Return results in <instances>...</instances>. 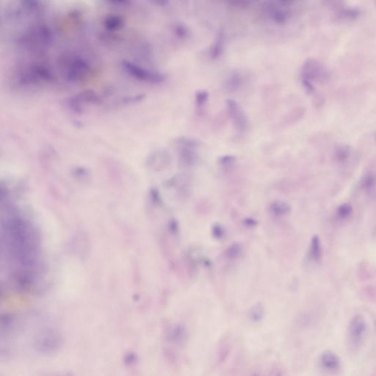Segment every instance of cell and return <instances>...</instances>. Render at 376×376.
Here are the masks:
<instances>
[{
    "instance_id": "cell-1",
    "label": "cell",
    "mask_w": 376,
    "mask_h": 376,
    "mask_svg": "<svg viewBox=\"0 0 376 376\" xmlns=\"http://www.w3.org/2000/svg\"><path fill=\"white\" fill-rule=\"evenodd\" d=\"M64 345V337L60 331L52 326H43L33 335L32 349L44 356H52L60 352Z\"/></svg>"
},
{
    "instance_id": "cell-2",
    "label": "cell",
    "mask_w": 376,
    "mask_h": 376,
    "mask_svg": "<svg viewBox=\"0 0 376 376\" xmlns=\"http://www.w3.org/2000/svg\"><path fill=\"white\" fill-rule=\"evenodd\" d=\"M54 75L52 71L47 66L41 65H33L21 71L18 76L20 83L24 85L51 82L53 80Z\"/></svg>"
},
{
    "instance_id": "cell-3",
    "label": "cell",
    "mask_w": 376,
    "mask_h": 376,
    "mask_svg": "<svg viewBox=\"0 0 376 376\" xmlns=\"http://www.w3.org/2000/svg\"><path fill=\"white\" fill-rule=\"evenodd\" d=\"M123 70L133 78L149 83H160L163 82L164 77L161 74L141 67L131 62L124 61L122 63Z\"/></svg>"
},
{
    "instance_id": "cell-4",
    "label": "cell",
    "mask_w": 376,
    "mask_h": 376,
    "mask_svg": "<svg viewBox=\"0 0 376 376\" xmlns=\"http://www.w3.org/2000/svg\"><path fill=\"white\" fill-rule=\"evenodd\" d=\"M367 332V324L362 315L354 316L348 329V341L350 347L357 350L361 347Z\"/></svg>"
},
{
    "instance_id": "cell-5",
    "label": "cell",
    "mask_w": 376,
    "mask_h": 376,
    "mask_svg": "<svg viewBox=\"0 0 376 376\" xmlns=\"http://www.w3.org/2000/svg\"><path fill=\"white\" fill-rule=\"evenodd\" d=\"M91 71L89 63L78 57L69 59L65 64V76L70 82H78L85 78Z\"/></svg>"
},
{
    "instance_id": "cell-6",
    "label": "cell",
    "mask_w": 376,
    "mask_h": 376,
    "mask_svg": "<svg viewBox=\"0 0 376 376\" xmlns=\"http://www.w3.org/2000/svg\"><path fill=\"white\" fill-rule=\"evenodd\" d=\"M179 144L182 147L180 153V159L182 164L188 167L196 164L198 155L195 148L198 147V143L192 139L183 138L180 139Z\"/></svg>"
},
{
    "instance_id": "cell-7",
    "label": "cell",
    "mask_w": 376,
    "mask_h": 376,
    "mask_svg": "<svg viewBox=\"0 0 376 376\" xmlns=\"http://www.w3.org/2000/svg\"><path fill=\"white\" fill-rule=\"evenodd\" d=\"M166 340L172 344L179 346H184L187 343L188 333L186 326L181 324H176L168 328L166 334Z\"/></svg>"
},
{
    "instance_id": "cell-8",
    "label": "cell",
    "mask_w": 376,
    "mask_h": 376,
    "mask_svg": "<svg viewBox=\"0 0 376 376\" xmlns=\"http://www.w3.org/2000/svg\"><path fill=\"white\" fill-rule=\"evenodd\" d=\"M284 2H281V5L275 4L273 2L270 5H268L269 13L270 18L276 24H283L286 22L290 16V10L284 7Z\"/></svg>"
},
{
    "instance_id": "cell-9",
    "label": "cell",
    "mask_w": 376,
    "mask_h": 376,
    "mask_svg": "<svg viewBox=\"0 0 376 376\" xmlns=\"http://www.w3.org/2000/svg\"><path fill=\"white\" fill-rule=\"evenodd\" d=\"M227 105L230 115H231L233 120L235 122L236 125L237 126V128H239V130H243L245 128V126H246L247 121L241 109L233 100H228Z\"/></svg>"
},
{
    "instance_id": "cell-10",
    "label": "cell",
    "mask_w": 376,
    "mask_h": 376,
    "mask_svg": "<svg viewBox=\"0 0 376 376\" xmlns=\"http://www.w3.org/2000/svg\"><path fill=\"white\" fill-rule=\"evenodd\" d=\"M320 363L323 369L330 372H335L340 367V361L336 354L331 351H326L321 355Z\"/></svg>"
},
{
    "instance_id": "cell-11",
    "label": "cell",
    "mask_w": 376,
    "mask_h": 376,
    "mask_svg": "<svg viewBox=\"0 0 376 376\" xmlns=\"http://www.w3.org/2000/svg\"><path fill=\"white\" fill-rule=\"evenodd\" d=\"M270 213L275 217H281L288 215L290 212V206L287 202L275 201L270 205Z\"/></svg>"
},
{
    "instance_id": "cell-12",
    "label": "cell",
    "mask_w": 376,
    "mask_h": 376,
    "mask_svg": "<svg viewBox=\"0 0 376 376\" xmlns=\"http://www.w3.org/2000/svg\"><path fill=\"white\" fill-rule=\"evenodd\" d=\"M309 256L311 259L315 262L321 261L322 257V249L319 237L318 236H314L311 240L310 248H309Z\"/></svg>"
},
{
    "instance_id": "cell-13",
    "label": "cell",
    "mask_w": 376,
    "mask_h": 376,
    "mask_svg": "<svg viewBox=\"0 0 376 376\" xmlns=\"http://www.w3.org/2000/svg\"><path fill=\"white\" fill-rule=\"evenodd\" d=\"M224 45V35L223 32H220L217 35L215 41L210 49V56L212 58H216L221 54Z\"/></svg>"
},
{
    "instance_id": "cell-14",
    "label": "cell",
    "mask_w": 376,
    "mask_h": 376,
    "mask_svg": "<svg viewBox=\"0 0 376 376\" xmlns=\"http://www.w3.org/2000/svg\"><path fill=\"white\" fill-rule=\"evenodd\" d=\"M242 251V245L237 242L231 244L225 251L226 259L229 260H234L241 255Z\"/></svg>"
},
{
    "instance_id": "cell-15",
    "label": "cell",
    "mask_w": 376,
    "mask_h": 376,
    "mask_svg": "<svg viewBox=\"0 0 376 376\" xmlns=\"http://www.w3.org/2000/svg\"><path fill=\"white\" fill-rule=\"evenodd\" d=\"M105 27L108 30H117L121 29L124 25L122 18L116 15H111L110 18H106L105 21Z\"/></svg>"
},
{
    "instance_id": "cell-16",
    "label": "cell",
    "mask_w": 376,
    "mask_h": 376,
    "mask_svg": "<svg viewBox=\"0 0 376 376\" xmlns=\"http://www.w3.org/2000/svg\"><path fill=\"white\" fill-rule=\"evenodd\" d=\"M264 308L261 304H256L250 311V318L254 322H259L263 318Z\"/></svg>"
},
{
    "instance_id": "cell-17",
    "label": "cell",
    "mask_w": 376,
    "mask_h": 376,
    "mask_svg": "<svg viewBox=\"0 0 376 376\" xmlns=\"http://www.w3.org/2000/svg\"><path fill=\"white\" fill-rule=\"evenodd\" d=\"M353 208L349 203H343L339 206L337 209V215L341 219L348 218L352 214Z\"/></svg>"
},
{
    "instance_id": "cell-18",
    "label": "cell",
    "mask_w": 376,
    "mask_h": 376,
    "mask_svg": "<svg viewBox=\"0 0 376 376\" xmlns=\"http://www.w3.org/2000/svg\"><path fill=\"white\" fill-rule=\"evenodd\" d=\"M212 237L216 240H221L224 237L226 234V230L223 227V225L220 223H216L212 227Z\"/></svg>"
},
{
    "instance_id": "cell-19",
    "label": "cell",
    "mask_w": 376,
    "mask_h": 376,
    "mask_svg": "<svg viewBox=\"0 0 376 376\" xmlns=\"http://www.w3.org/2000/svg\"><path fill=\"white\" fill-rule=\"evenodd\" d=\"M208 97H209V94L206 91H198L195 95V103H196L197 106L199 107V108L203 107L205 103L207 102Z\"/></svg>"
},
{
    "instance_id": "cell-20",
    "label": "cell",
    "mask_w": 376,
    "mask_h": 376,
    "mask_svg": "<svg viewBox=\"0 0 376 376\" xmlns=\"http://www.w3.org/2000/svg\"><path fill=\"white\" fill-rule=\"evenodd\" d=\"M138 362V357L134 353H128L124 357V363L127 366H133Z\"/></svg>"
},
{
    "instance_id": "cell-21",
    "label": "cell",
    "mask_w": 376,
    "mask_h": 376,
    "mask_svg": "<svg viewBox=\"0 0 376 376\" xmlns=\"http://www.w3.org/2000/svg\"><path fill=\"white\" fill-rule=\"evenodd\" d=\"M235 157L231 156V155H227V156L222 157L221 158H220L219 163H220V164L221 165V166L228 167V166L234 164V163H235Z\"/></svg>"
},
{
    "instance_id": "cell-22",
    "label": "cell",
    "mask_w": 376,
    "mask_h": 376,
    "mask_svg": "<svg viewBox=\"0 0 376 376\" xmlns=\"http://www.w3.org/2000/svg\"><path fill=\"white\" fill-rule=\"evenodd\" d=\"M176 33L180 38H185L188 33V29L186 26L183 24H179L175 28Z\"/></svg>"
},
{
    "instance_id": "cell-23",
    "label": "cell",
    "mask_w": 376,
    "mask_h": 376,
    "mask_svg": "<svg viewBox=\"0 0 376 376\" xmlns=\"http://www.w3.org/2000/svg\"><path fill=\"white\" fill-rule=\"evenodd\" d=\"M244 222H245V224L247 226H249V227H254V226H255L256 225V220L252 218L245 219V221Z\"/></svg>"
},
{
    "instance_id": "cell-24",
    "label": "cell",
    "mask_w": 376,
    "mask_h": 376,
    "mask_svg": "<svg viewBox=\"0 0 376 376\" xmlns=\"http://www.w3.org/2000/svg\"><path fill=\"white\" fill-rule=\"evenodd\" d=\"M258 376L257 375H255V376Z\"/></svg>"
}]
</instances>
